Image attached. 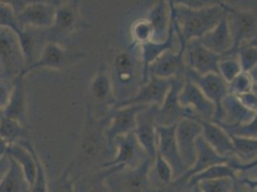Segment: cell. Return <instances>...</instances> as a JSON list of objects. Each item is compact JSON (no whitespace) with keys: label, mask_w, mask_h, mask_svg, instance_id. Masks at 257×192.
Here are the masks:
<instances>
[{"label":"cell","mask_w":257,"mask_h":192,"mask_svg":"<svg viewBox=\"0 0 257 192\" xmlns=\"http://www.w3.org/2000/svg\"><path fill=\"white\" fill-rule=\"evenodd\" d=\"M168 2L179 43H187L194 39H201L226 16V3L223 1H217L214 5L203 9H190L178 1Z\"/></svg>","instance_id":"6da1fadb"},{"label":"cell","mask_w":257,"mask_h":192,"mask_svg":"<svg viewBox=\"0 0 257 192\" xmlns=\"http://www.w3.org/2000/svg\"><path fill=\"white\" fill-rule=\"evenodd\" d=\"M109 121L108 114L104 118H98L93 113L90 104L86 105V121L82 137L77 151V156L71 165L91 166L96 163L107 149L105 131Z\"/></svg>","instance_id":"7a4b0ae2"},{"label":"cell","mask_w":257,"mask_h":192,"mask_svg":"<svg viewBox=\"0 0 257 192\" xmlns=\"http://www.w3.org/2000/svg\"><path fill=\"white\" fill-rule=\"evenodd\" d=\"M137 48L130 46L128 50L120 51L113 60L109 77L116 102L135 95L142 85V74L140 73V65L142 64L139 59L140 54L136 52Z\"/></svg>","instance_id":"3957f363"},{"label":"cell","mask_w":257,"mask_h":192,"mask_svg":"<svg viewBox=\"0 0 257 192\" xmlns=\"http://www.w3.org/2000/svg\"><path fill=\"white\" fill-rule=\"evenodd\" d=\"M154 160L148 158L136 168L113 166L108 168L105 184L109 192H164L156 186L150 179Z\"/></svg>","instance_id":"277c9868"},{"label":"cell","mask_w":257,"mask_h":192,"mask_svg":"<svg viewBox=\"0 0 257 192\" xmlns=\"http://www.w3.org/2000/svg\"><path fill=\"white\" fill-rule=\"evenodd\" d=\"M23 29L48 30L52 24L59 1H8Z\"/></svg>","instance_id":"5b68a950"},{"label":"cell","mask_w":257,"mask_h":192,"mask_svg":"<svg viewBox=\"0 0 257 192\" xmlns=\"http://www.w3.org/2000/svg\"><path fill=\"white\" fill-rule=\"evenodd\" d=\"M0 64L3 71L2 78L9 81L22 74L26 67L18 36L10 29L2 27H0Z\"/></svg>","instance_id":"8992f818"},{"label":"cell","mask_w":257,"mask_h":192,"mask_svg":"<svg viewBox=\"0 0 257 192\" xmlns=\"http://www.w3.org/2000/svg\"><path fill=\"white\" fill-rule=\"evenodd\" d=\"M226 20L232 38V48L228 55H235L236 50L244 43L256 41V13L240 10L225 4Z\"/></svg>","instance_id":"52a82bcc"},{"label":"cell","mask_w":257,"mask_h":192,"mask_svg":"<svg viewBox=\"0 0 257 192\" xmlns=\"http://www.w3.org/2000/svg\"><path fill=\"white\" fill-rule=\"evenodd\" d=\"M82 24L78 1L60 2L55 14L52 26L45 31L47 43H58L62 42L75 32Z\"/></svg>","instance_id":"ba28073f"},{"label":"cell","mask_w":257,"mask_h":192,"mask_svg":"<svg viewBox=\"0 0 257 192\" xmlns=\"http://www.w3.org/2000/svg\"><path fill=\"white\" fill-rule=\"evenodd\" d=\"M112 147L116 150L115 156L112 160L104 162L101 169L113 166L133 169L150 158L141 147L134 132L115 138L112 141Z\"/></svg>","instance_id":"9c48e42d"},{"label":"cell","mask_w":257,"mask_h":192,"mask_svg":"<svg viewBox=\"0 0 257 192\" xmlns=\"http://www.w3.org/2000/svg\"><path fill=\"white\" fill-rule=\"evenodd\" d=\"M184 82V76L173 78L171 87L161 106L154 107V116L158 126L177 125L183 118H195L192 112L181 106L179 102V92Z\"/></svg>","instance_id":"30bf717a"},{"label":"cell","mask_w":257,"mask_h":192,"mask_svg":"<svg viewBox=\"0 0 257 192\" xmlns=\"http://www.w3.org/2000/svg\"><path fill=\"white\" fill-rule=\"evenodd\" d=\"M184 77L197 85L203 94L213 103L215 113L211 121L221 122L223 120L222 102L228 94V85L224 79L216 73L199 75L189 68H186Z\"/></svg>","instance_id":"8fae6325"},{"label":"cell","mask_w":257,"mask_h":192,"mask_svg":"<svg viewBox=\"0 0 257 192\" xmlns=\"http://www.w3.org/2000/svg\"><path fill=\"white\" fill-rule=\"evenodd\" d=\"M172 79H160L149 77V81L140 85L138 92L124 101L115 102L111 109L127 107V106H161L165 96L171 87ZM110 109V110H111Z\"/></svg>","instance_id":"7c38bea8"},{"label":"cell","mask_w":257,"mask_h":192,"mask_svg":"<svg viewBox=\"0 0 257 192\" xmlns=\"http://www.w3.org/2000/svg\"><path fill=\"white\" fill-rule=\"evenodd\" d=\"M223 57L224 55H218L205 48L200 39L189 41L185 46L184 59L186 66L199 75L219 74L218 64Z\"/></svg>","instance_id":"4fadbf2b"},{"label":"cell","mask_w":257,"mask_h":192,"mask_svg":"<svg viewBox=\"0 0 257 192\" xmlns=\"http://www.w3.org/2000/svg\"><path fill=\"white\" fill-rule=\"evenodd\" d=\"M149 106H127L109 110V121L105 131L107 149H113L112 141L119 136H123L135 131L137 126V116Z\"/></svg>","instance_id":"5bb4252c"},{"label":"cell","mask_w":257,"mask_h":192,"mask_svg":"<svg viewBox=\"0 0 257 192\" xmlns=\"http://www.w3.org/2000/svg\"><path fill=\"white\" fill-rule=\"evenodd\" d=\"M201 124L193 118H183L176 125V141L180 157L189 170L196 160V139L202 136Z\"/></svg>","instance_id":"9a60e30c"},{"label":"cell","mask_w":257,"mask_h":192,"mask_svg":"<svg viewBox=\"0 0 257 192\" xmlns=\"http://www.w3.org/2000/svg\"><path fill=\"white\" fill-rule=\"evenodd\" d=\"M158 135V145L157 153L165 160L173 171V181L187 171L184 166L180 153L178 149L176 141V125L173 126H158L157 127Z\"/></svg>","instance_id":"2e32d148"},{"label":"cell","mask_w":257,"mask_h":192,"mask_svg":"<svg viewBox=\"0 0 257 192\" xmlns=\"http://www.w3.org/2000/svg\"><path fill=\"white\" fill-rule=\"evenodd\" d=\"M179 102L181 106L189 109L194 116V119H202L211 121L214 116L215 107L200 88L184 77V82L179 92Z\"/></svg>","instance_id":"e0dca14e"},{"label":"cell","mask_w":257,"mask_h":192,"mask_svg":"<svg viewBox=\"0 0 257 192\" xmlns=\"http://www.w3.org/2000/svg\"><path fill=\"white\" fill-rule=\"evenodd\" d=\"M186 43H180L178 51H166L148 67L149 77L160 79H173L184 76L187 68L184 59Z\"/></svg>","instance_id":"ac0fdd59"},{"label":"cell","mask_w":257,"mask_h":192,"mask_svg":"<svg viewBox=\"0 0 257 192\" xmlns=\"http://www.w3.org/2000/svg\"><path fill=\"white\" fill-rule=\"evenodd\" d=\"M232 158L219 156L205 141L203 136H200L196 139V160L192 167L189 170L186 171L182 177L173 181L172 184H186L187 181L194 175L199 174L214 165L229 163Z\"/></svg>","instance_id":"d6986e66"},{"label":"cell","mask_w":257,"mask_h":192,"mask_svg":"<svg viewBox=\"0 0 257 192\" xmlns=\"http://www.w3.org/2000/svg\"><path fill=\"white\" fill-rule=\"evenodd\" d=\"M154 107L155 105L149 106L137 116V126L134 131L141 147L152 160L156 158L158 145V125L155 120Z\"/></svg>","instance_id":"ffe728a7"},{"label":"cell","mask_w":257,"mask_h":192,"mask_svg":"<svg viewBox=\"0 0 257 192\" xmlns=\"http://www.w3.org/2000/svg\"><path fill=\"white\" fill-rule=\"evenodd\" d=\"M176 43L180 44L171 19L168 35L164 42H160V43L149 42L139 46L140 61L142 64V85L149 81V75H148L149 65L153 62H155L161 54L166 51H175V52L178 51L179 49L176 50L177 48Z\"/></svg>","instance_id":"44dd1931"},{"label":"cell","mask_w":257,"mask_h":192,"mask_svg":"<svg viewBox=\"0 0 257 192\" xmlns=\"http://www.w3.org/2000/svg\"><path fill=\"white\" fill-rule=\"evenodd\" d=\"M69 58L70 55L68 50L64 48L63 45L58 43H46L41 50L38 60L34 64L24 68L22 74L19 76L24 77L30 71L39 68L61 69L68 63Z\"/></svg>","instance_id":"7402d4cb"},{"label":"cell","mask_w":257,"mask_h":192,"mask_svg":"<svg viewBox=\"0 0 257 192\" xmlns=\"http://www.w3.org/2000/svg\"><path fill=\"white\" fill-rule=\"evenodd\" d=\"M202 126V136L215 152L225 158L235 157V150L232 141L223 129L211 121L195 119Z\"/></svg>","instance_id":"603a6c76"},{"label":"cell","mask_w":257,"mask_h":192,"mask_svg":"<svg viewBox=\"0 0 257 192\" xmlns=\"http://www.w3.org/2000/svg\"><path fill=\"white\" fill-rule=\"evenodd\" d=\"M200 41L205 48L218 55L226 56L229 53L233 43L226 16L220 21L212 30L204 35Z\"/></svg>","instance_id":"cb8c5ba5"},{"label":"cell","mask_w":257,"mask_h":192,"mask_svg":"<svg viewBox=\"0 0 257 192\" xmlns=\"http://www.w3.org/2000/svg\"><path fill=\"white\" fill-rule=\"evenodd\" d=\"M146 19L150 22L154 31L152 42H164L167 38L171 22L169 2L165 0L158 1L148 12Z\"/></svg>","instance_id":"d4e9b609"},{"label":"cell","mask_w":257,"mask_h":192,"mask_svg":"<svg viewBox=\"0 0 257 192\" xmlns=\"http://www.w3.org/2000/svg\"><path fill=\"white\" fill-rule=\"evenodd\" d=\"M22 76H18L13 80V88L9 102L5 110L3 111V116L17 120L26 126V91L25 85Z\"/></svg>","instance_id":"484cf974"},{"label":"cell","mask_w":257,"mask_h":192,"mask_svg":"<svg viewBox=\"0 0 257 192\" xmlns=\"http://www.w3.org/2000/svg\"><path fill=\"white\" fill-rule=\"evenodd\" d=\"M222 110L223 120L221 122L228 125L248 123L256 118V112L246 109L236 96L229 93L222 102Z\"/></svg>","instance_id":"4316f807"},{"label":"cell","mask_w":257,"mask_h":192,"mask_svg":"<svg viewBox=\"0 0 257 192\" xmlns=\"http://www.w3.org/2000/svg\"><path fill=\"white\" fill-rule=\"evenodd\" d=\"M89 92L96 104L109 106V110L116 102L113 96L110 77L103 68L92 78L89 85Z\"/></svg>","instance_id":"83f0119b"},{"label":"cell","mask_w":257,"mask_h":192,"mask_svg":"<svg viewBox=\"0 0 257 192\" xmlns=\"http://www.w3.org/2000/svg\"><path fill=\"white\" fill-rule=\"evenodd\" d=\"M6 155L11 157L20 164L25 180L31 188L37 173V165L30 150L23 147L20 143H15L9 145Z\"/></svg>","instance_id":"f1b7e54d"},{"label":"cell","mask_w":257,"mask_h":192,"mask_svg":"<svg viewBox=\"0 0 257 192\" xmlns=\"http://www.w3.org/2000/svg\"><path fill=\"white\" fill-rule=\"evenodd\" d=\"M9 158L10 167L0 181V192H30L20 164L11 157Z\"/></svg>","instance_id":"f546056e"},{"label":"cell","mask_w":257,"mask_h":192,"mask_svg":"<svg viewBox=\"0 0 257 192\" xmlns=\"http://www.w3.org/2000/svg\"><path fill=\"white\" fill-rule=\"evenodd\" d=\"M237 177H238L237 172L229 164L225 163V164H218V165L211 166L206 170L194 175L186 183L190 187H193L199 181H204V180H214V179H223V178L236 180Z\"/></svg>","instance_id":"4dcf8cb0"},{"label":"cell","mask_w":257,"mask_h":192,"mask_svg":"<svg viewBox=\"0 0 257 192\" xmlns=\"http://www.w3.org/2000/svg\"><path fill=\"white\" fill-rule=\"evenodd\" d=\"M26 135L27 129L25 128V125L2 114L0 118V136L9 145L26 139Z\"/></svg>","instance_id":"1f68e13d"},{"label":"cell","mask_w":257,"mask_h":192,"mask_svg":"<svg viewBox=\"0 0 257 192\" xmlns=\"http://www.w3.org/2000/svg\"><path fill=\"white\" fill-rule=\"evenodd\" d=\"M150 179L156 186L161 188L170 185L174 180L170 165L158 153L151 168Z\"/></svg>","instance_id":"d6a6232c"},{"label":"cell","mask_w":257,"mask_h":192,"mask_svg":"<svg viewBox=\"0 0 257 192\" xmlns=\"http://www.w3.org/2000/svg\"><path fill=\"white\" fill-rule=\"evenodd\" d=\"M248 92L256 93V68L250 72H241L228 84V93L234 96Z\"/></svg>","instance_id":"836d02e7"},{"label":"cell","mask_w":257,"mask_h":192,"mask_svg":"<svg viewBox=\"0 0 257 192\" xmlns=\"http://www.w3.org/2000/svg\"><path fill=\"white\" fill-rule=\"evenodd\" d=\"M18 143H20L23 147L30 150L34 159L36 160L37 173H36L35 181L33 182L32 186L30 188V192H49L48 180H47V176H46V172H45L44 166H43V161L40 159V157H39L38 153L36 152V150L34 148L32 143L27 139H22L21 141H19Z\"/></svg>","instance_id":"e575fe53"},{"label":"cell","mask_w":257,"mask_h":192,"mask_svg":"<svg viewBox=\"0 0 257 192\" xmlns=\"http://www.w3.org/2000/svg\"><path fill=\"white\" fill-rule=\"evenodd\" d=\"M235 150V157L243 163L256 161V139L230 138Z\"/></svg>","instance_id":"d590c367"},{"label":"cell","mask_w":257,"mask_h":192,"mask_svg":"<svg viewBox=\"0 0 257 192\" xmlns=\"http://www.w3.org/2000/svg\"><path fill=\"white\" fill-rule=\"evenodd\" d=\"M236 57L243 72H250L256 68V41L244 43L236 50Z\"/></svg>","instance_id":"8d00e7d4"},{"label":"cell","mask_w":257,"mask_h":192,"mask_svg":"<svg viewBox=\"0 0 257 192\" xmlns=\"http://www.w3.org/2000/svg\"><path fill=\"white\" fill-rule=\"evenodd\" d=\"M212 122V121H211ZM219 125L225 131L229 138H246V139H256L257 118L252 119L248 123L228 125L223 122H213Z\"/></svg>","instance_id":"74e56055"},{"label":"cell","mask_w":257,"mask_h":192,"mask_svg":"<svg viewBox=\"0 0 257 192\" xmlns=\"http://www.w3.org/2000/svg\"><path fill=\"white\" fill-rule=\"evenodd\" d=\"M131 34L133 38L132 47H139L142 44L153 41L154 31L150 22L146 18L137 20L133 23L131 28Z\"/></svg>","instance_id":"f35d334b"},{"label":"cell","mask_w":257,"mask_h":192,"mask_svg":"<svg viewBox=\"0 0 257 192\" xmlns=\"http://www.w3.org/2000/svg\"><path fill=\"white\" fill-rule=\"evenodd\" d=\"M108 173V168L101 169L94 175L86 176L75 189L77 192H109L105 184V178Z\"/></svg>","instance_id":"ab89813d"},{"label":"cell","mask_w":257,"mask_h":192,"mask_svg":"<svg viewBox=\"0 0 257 192\" xmlns=\"http://www.w3.org/2000/svg\"><path fill=\"white\" fill-rule=\"evenodd\" d=\"M0 27L10 29L16 33L19 39L22 38L25 31L18 22L15 11L9 2H0Z\"/></svg>","instance_id":"60d3db41"},{"label":"cell","mask_w":257,"mask_h":192,"mask_svg":"<svg viewBox=\"0 0 257 192\" xmlns=\"http://www.w3.org/2000/svg\"><path fill=\"white\" fill-rule=\"evenodd\" d=\"M218 70L219 74L224 79V81L227 85L232 82V80L236 76H238L242 72L236 55L224 56L218 64Z\"/></svg>","instance_id":"b9f144b4"},{"label":"cell","mask_w":257,"mask_h":192,"mask_svg":"<svg viewBox=\"0 0 257 192\" xmlns=\"http://www.w3.org/2000/svg\"><path fill=\"white\" fill-rule=\"evenodd\" d=\"M233 181L228 178L214 179V180H204L199 181L196 185L200 192H229Z\"/></svg>","instance_id":"7bdbcfd3"},{"label":"cell","mask_w":257,"mask_h":192,"mask_svg":"<svg viewBox=\"0 0 257 192\" xmlns=\"http://www.w3.org/2000/svg\"><path fill=\"white\" fill-rule=\"evenodd\" d=\"M70 166L62 172L53 184V192H77L75 181L70 178Z\"/></svg>","instance_id":"ee69618b"},{"label":"cell","mask_w":257,"mask_h":192,"mask_svg":"<svg viewBox=\"0 0 257 192\" xmlns=\"http://www.w3.org/2000/svg\"><path fill=\"white\" fill-rule=\"evenodd\" d=\"M229 192H256V179L237 177Z\"/></svg>","instance_id":"f6af8a7d"},{"label":"cell","mask_w":257,"mask_h":192,"mask_svg":"<svg viewBox=\"0 0 257 192\" xmlns=\"http://www.w3.org/2000/svg\"><path fill=\"white\" fill-rule=\"evenodd\" d=\"M13 88V81L0 78V113H3L7 106Z\"/></svg>","instance_id":"bcb514c9"},{"label":"cell","mask_w":257,"mask_h":192,"mask_svg":"<svg viewBox=\"0 0 257 192\" xmlns=\"http://www.w3.org/2000/svg\"><path fill=\"white\" fill-rule=\"evenodd\" d=\"M239 101L248 110L252 112H256L257 98L256 93L254 92H248L242 95L236 96Z\"/></svg>","instance_id":"7dc6e473"},{"label":"cell","mask_w":257,"mask_h":192,"mask_svg":"<svg viewBox=\"0 0 257 192\" xmlns=\"http://www.w3.org/2000/svg\"><path fill=\"white\" fill-rule=\"evenodd\" d=\"M180 4H182L185 7H188L190 9H203L209 7L211 5H214L217 1H211V0H183V1H178Z\"/></svg>","instance_id":"c3c4849f"},{"label":"cell","mask_w":257,"mask_h":192,"mask_svg":"<svg viewBox=\"0 0 257 192\" xmlns=\"http://www.w3.org/2000/svg\"><path fill=\"white\" fill-rule=\"evenodd\" d=\"M10 167V158L9 156H4L0 158V181L5 176L7 171L9 170Z\"/></svg>","instance_id":"681fc988"},{"label":"cell","mask_w":257,"mask_h":192,"mask_svg":"<svg viewBox=\"0 0 257 192\" xmlns=\"http://www.w3.org/2000/svg\"><path fill=\"white\" fill-rule=\"evenodd\" d=\"M2 114L3 113H0V118H1ZM8 147H9V144L4 139H2L1 136H0V158L6 156V152H7Z\"/></svg>","instance_id":"f907efd6"},{"label":"cell","mask_w":257,"mask_h":192,"mask_svg":"<svg viewBox=\"0 0 257 192\" xmlns=\"http://www.w3.org/2000/svg\"><path fill=\"white\" fill-rule=\"evenodd\" d=\"M3 76V71H2V67H1V64H0V78H2Z\"/></svg>","instance_id":"816d5d0a"}]
</instances>
